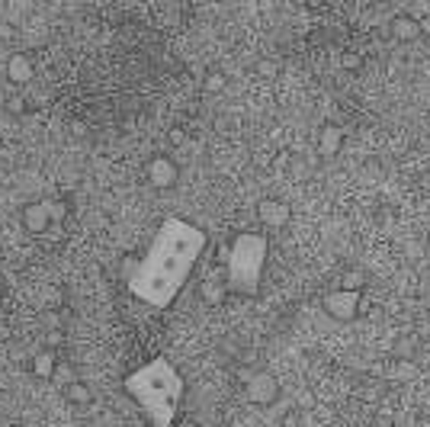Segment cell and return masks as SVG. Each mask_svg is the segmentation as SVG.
Segmentation results:
<instances>
[{
  "label": "cell",
  "instance_id": "cell-1",
  "mask_svg": "<svg viewBox=\"0 0 430 427\" xmlns=\"http://www.w3.org/2000/svg\"><path fill=\"white\" fill-rule=\"evenodd\" d=\"M205 251V232L180 215H167L148 251L128 273V292L151 309H167L186 286L196 260Z\"/></svg>",
  "mask_w": 430,
  "mask_h": 427
},
{
  "label": "cell",
  "instance_id": "cell-2",
  "mask_svg": "<svg viewBox=\"0 0 430 427\" xmlns=\"http://www.w3.org/2000/svg\"><path fill=\"white\" fill-rule=\"evenodd\" d=\"M122 389L141 405L151 427H173V418H177V408L183 401L186 386H183V376L177 373V366L167 356H154L151 363H145L132 376H126Z\"/></svg>",
  "mask_w": 430,
  "mask_h": 427
},
{
  "label": "cell",
  "instance_id": "cell-3",
  "mask_svg": "<svg viewBox=\"0 0 430 427\" xmlns=\"http://www.w3.org/2000/svg\"><path fill=\"white\" fill-rule=\"evenodd\" d=\"M267 238L257 232H241L231 241L228 254H225V283L228 292L254 299L260 292L263 264H267Z\"/></svg>",
  "mask_w": 430,
  "mask_h": 427
},
{
  "label": "cell",
  "instance_id": "cell-4",
  "mask_svg": "<svg viewBox=\"0 0 430 427\" xmlns=\"http://www.w3.org/2000/svg\"><path fill=\"white\" fill-rule=\"evenodd\" d=\"M324 312L334 318V321H353L359 315V292L357 289H334L324 296Z\"/></svg>",
  "mask_w": 430,
  "mask_h": 427
},
{
  "label": "cell",
  "instance_id": "cell-5",
  "mask_svg": "<svg viewBox=\"0 0 430 427\" xmlns=\"http://www.w3.org/2000/svg\"><path fill=\"white\" fill-rule=\"evenodd\" d=\"M244 395H247L250 405H273L280 398V382L270 373H254L244 382Z\"/></svg>",
  "mask_w": 430,
  "mask_h": 427
},
{
  "label": "cell",
  "instance_id": "cell-6",
  "mask_svg": "<svg viewBox=\"0 0 430 427\" xmlns=\"http://www.w3.org/2000/svg\"><path fill=\"white\" fill-rule=\"evenodd\" d=\"M55 225V212H51V200H39L29 202L23 209V228L29 235H45L48 228Z\"/></svg>",
  "mask_w": 430,
  "mask_h": 427
},
{
  "label": "cell",
  "instance_id": "cell-7",
  "mask_svg": "<svg viewBox=\"0 0 430 427\" xmlns=\"http://www.w3.org/2000/svg\"><path fill=\"white\" fill-rule=\"evenodd\" d=\"M177 177H180V170H177V164H173V158L158 155L148 161V180H151L154 190H170L173 183H177Z\"/></svg>",
  "mask_w": 430,
  "mask_h": 427
},
{
  "label": "cell",
  "instance_id": "cell-8",
  "mask_svg": "<svg viewBox=\"0 0 430 427\" xmlns=\"http://www.w3.org/2000/svg\"><path fill=\"white\" fill-rule=\"evenodd\" d=\"M257 219H260L263 225L280 228V225H286V222L292 219V209H289V202H282V200H273V196H267V200L257 202Z\"/></svg>",
  "mask_w": 430,
  "mask_h": 427
},
{
  "label": "cell",
  "instance_id": "cell-9",
  "mask_svg": "<svg viewBox=\"0 0 430 427\" xmlns=\"http://www.w3.org/2000/svg\"><path fill=\"white\" fill-rule=\"evenodd\" d=\"M32 78H36V68H32L29 55L16 52V55H10V58H6V81H10V84L26 87Z\"/></svg>",
  "mask_w": 430,
  "mask_h": 427
},
{
  "label": "cell",
  "instance_id": "cell-10",
  "mask_svg": "<svg viewBox=\"0 0 430 427\" xmlns=\"http://www.w3.org/2000/svg\"><path fill=\"white\" fill-rule=\"evenodd\" d=\"M32 376H39V379H51L55 376V369H58V354L55 350H39L36 356H32Z\"/></svg>",
  "mask_w": 430,
  "mask_h": 427
},
{
  "label": "cell",
  "instance_id": "cell-11",
  "mask_svg": "<svg viewBox=\"0 0 430 427\" xmlns=\"http://www.w3.org/2000/svg\"><path fill=\"white\" fill-rule=\"evenodd\" d=\"M340 145H344V132H340L337 125H324V129H321V138H318V148H321V155H324V158L337 155V151H340Z\"/></svg>",
  "mask_w": 430,
  "mask_h": 427
},
{
  "label": "cell",
  "instance_id": "cell-12",
  "mask_svg": "<svg viewBox=\"0 0 430 427\" xmlns=\"http://www.w3.org/2000/svg\"><path fill=\"white\" fill-rule=\"evenodd\" d=\"M64 392V398L71 401V405H90V398H93V392L87 389V382H81V379H74L68 389H61Z\"/></svg>",
  "mask_w": 430,
  "mask_h": 427
},
{
  "label": "cell",
  "instance_id": "cell-13",
  "mask_svg": "<svg viewBox=\"0 0 430 427\" xmlns=\"http://www.w3.org/2000/svg\"><path fill=\"white\" fill-rule=\"evenodd\" d=\"M225 292H228V283H215V279H205V283H203V299H205V302H212V305L222 302Z\"/></svg>",
  "mask_w": 430,
  "mask_h": 427
},
{
  "label": "cell",
  "instance_id": "cell-14",
  "mask_svg": "<svg viewBox=\"0 0 430 427\" xmlns=\"http://www.w3.org/2000/svg\"><path fill=\"white\" fill-rule=\"evenodd\" d=\"M51 379H55L61 389H68L71 382L77 379V376H74V366H71V363H64V360H58V369H55V376H51Z\"/></svg>",
  "mask_w": 430,
  "mask_h": 427
},
{
  "label": "cell",
  "instance_id": "cell-15",
  "mask_svg": "<svg viewBox=\"0 0 430 427\" xmlns=\"http://www.w3.org/2000/svg\"><path fill=\"white\" fill-rule=\"evenodd\" d=\"M225 87V74L222 71H209L205 74V81H203V91L205 93H218Z\"/></svg>",
  "mask_w": 430,
  "mask_h": 427
},
{
  "label": "cell",
  "instance_id": "cell-16",
  "mask_svg": "<svg viewBox=\"0 0 430 427\" xmlns=\"http://www.w3.org/2000/svg\"><path fill=\"white\" fill-rule=\"evenodd\" d=\"M391 33L398 36V39H414L417 36V26L411 20H395V26H391Z\"/></svg>",
  "mask_w": 430,
  "mask_h": 427
},
{
  "label": "cell",
  "instance_id": "cell-17",
  "mask_svg": "<svg viewBox=\"0 0 430 427\" xmlns=\"http://www.w3.org/2000/svg\"><path fill=\"white\" fill-rule=\"evenodd\" d=\"M366 283V273H359V270H350L344 277V289H357L359 292V286Z\"/></svg>",
  "mask_w": 430,
  "mask_h": 427
},
{
  "label": "cell",
  "instance_id": "cell-18",
  "mask_svg": "<svg viewBox=\"0 0 430 427\" xmlns=\"http://www.w3.org/2000/svg\"><path fill=\"white\" fill-rule=\"evenodd\" d=\"M186 142V132L183 129H170V145H183Z\"/></svg>",
  "mask_w": 430,
  "mask_h": 427
},
{
  "label": "cell",
  "instance_id": "cell-19",
  "mask_svg": "<svg viewBox=\"0 0 430 427\" xmlns=\"http://www.w3.org/2000/svg\"><path fill=\"white\" fill-rule=\"evenodd\" d=\"M10 110H13V113H26V103H23V97H13V100H10Z\"/></svg>",
  "mask_w": 430,
  "mask_h": 427
},
{
  "label": "cell",
  "instance_id": "cell-20",
  "mask_svg": "<svg viewBox=\"0 0 430 427\" xmlns=\"http://www.w3.org/2000/svg\"><path fill=\"white\" fill-rule=\"evenodd\" d=\"M45 344H48V347H58V344H61V331H51L48 341H45Z\"/></svg>",
  "mask_w": 430,
  "mask_h": 427
},
{
  "label": "cell",
  "instance_id": "cell-21",
  "mask_svg": "<svg viewBox=\"0 0 430 427\" xmlns=\"http://www.w3.org/2000/svg\"><path fill=\"white\" fill-rule=\"evenodd\" d=\"M6 36H13V29H6V26H0V42L6 39Z\"/></svg>",
  "mask_w": 430,
  "mask_h": 427
},
{
  "label": "cell",
  "instance_id": "cell-22",
  "mask_svg": "<svg viewBox=\"0 0 430 427\" xmlns=\"http://www.w3.org/2000/svg\"><path fill=\"white\" fill-rule=\"evenodd\" d=\"M4 289H6V279H4V273H0V296H4Z\"/></svg>",
  "mask_w": 430,
  "mask_h": 427
}]
</instances>
